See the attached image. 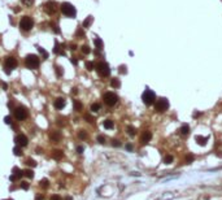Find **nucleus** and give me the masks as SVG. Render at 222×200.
I'll use <instances>...</instances> for the list:
<instances>
[{"instance_id": "nucleus-1", "label": "nucleus", "mask_w": 222, "mask_h": 200, "mask_svg": "<svg viewBox=\"0 0 222 200\" xmlns=\"http://www.w3.org/2000/svg\"><path fill=\"white\" fill-rule=\"evenodd\" d=\"M142 100H143V103L146 105H152V104H155L156 103V95L155 92H153L152 90H146L143 95H142Z\"/></svg>"}, {"instance_id": "nucleus-2", "label": "nucleus", "mask_w": 222, "mask_h": 200, "mask_svg": "<svg viewBox=\"0 0 222 200\" xmlns=\"http://www.w3.org/2000/svg\"><path fill=\"white\" fill-rule=\"evenodd\" d=\"M39 64H40V60L38 59V56H35V55L26 56V59H25L26 68H29V69H37L39 66Z\"/></svg>"}, {"instance_id": "nucleus-3", "label": "nucleus", "mask_w": 222, "mask_h": 200, "mask_svg": "<svg viewBox=\"0 0 222 200\" xmlns=\"http://www.w3.org/2000/svg\"><path fill=\"white\" fill-rule=\"evenodd\" d=\"M61 12L66 17H75V14H77V10L74 8V5H72L70 3H62L61 4Z\"/></svg>"}, {"instance_id": "nucleus-4", "label": "nucleus", "mask_w": 222, "mask_h": 200, "mask_svg": "<svg viewBox=\"0 0 222 200\" xmlns=\"http://www.w3.org/2000/svg\"><path fill=\"white\" fill-rule=\"evenodd\" d=\"M96 72L100 77H108L111 74V69H109V65L104 61H100L96 64Z\"/></svg>"}, {"instance_id": "nucleus-5", "label": "nucleus", "mask_w": 222, "mask_h": 200, "mask_svg": "<svg viewBox=\"0 0 222 200\" xmlns=\"http://www.w3.org/2000/svg\"><path fill=\"white\" fill-rule=\"evenodd\" d=\"M168 108H169V101H168L166 98H161V99L156 100V103H155V109H156V112L164 113V112L168 111Z\"/></svg>"}, {"instance_id": "nucleus-6", "label": "nucleus", "mask_w": 222, "mask_h": 200, "mask_svg": "<svg viewBox=\"0 0 222 200\" xmlns=\"http://www.w3.org/2000/svg\"><path fill=\"white\" fill-rule=\"evenodd\" d=\"M103 100L107 105H109V107H113V105H116L117 104V101H118V96L114 94V92H105L104 96H103Z\"/></svg>"}, {"instance_id": "nucleus-7", "label": "nucleus", "mask_w": 222, "mask_h": 200, "mask_svg": "<svg viewBox=\"0 0 222 200\" xmlns=\"http://www.w3.org/2000/svg\"><path fill=\"white\" fill-rule=\"evenodd\" d=\"M33 26H34V22H33V20L30 18L29 16H25V17H22V18H21L20 27L22 29V30L29 31V30H31V29H33Z\"/></svg>"}, {"instance_id": "nucleus-8", "label": "nucleus", "mask_w": 222, "mask_h": 200, "mask_svg": "<svg viewBox=\"0 0 222 200\" xmlns=\"http://www.w3.org/2000/svg\"><path fill=\"white\" fill-rule=\"evenodd\" d=\"M16 66H17V60L14 59V57L9 56V57H7V59H5V61H4V68H5V72H7V73H10V70H13Z\"/></svg>"}, {"instance_id": "nucleus-9", "label": "nucleus", "mask_w": 222, "mask_h": 200, "mask_svg": "<svg viewBox=\"0 0 222 200\" xmlns=\"http://www.w3.org/2000/svg\"><path fill=\"white\" fill-rule=\"evenodd\" d=\"M14 116L18 120V121H22V120H25L27 117V111L25 107H17L14 109Z\"/></svg>"}, {"instance_id": "nucleus-10", "label": "nucleus", "mask_w": 222, "mask_h": 200, "mask_svg": "<svg viewBox=\"0 0 222 200\" xmlns=\"http://www.w3.org/2000/svg\"><path fill=\"white\" fill-rule=\"evenodd\" d=\"M44 10H45V13H48V14H53L56 10H57V5H56L55 1H47L44 4Z\"/></svg>"}, {"instance_id": "nucleus-11", "label": "nucleus", "mask_w": 222, "mask_h": 200, "mask_svg": "<svg viewBox=\"0 0 222 200\" xmlns=\"http://www.w3.org/2000/svg\"><path fill=\"white\" fill-rule=\"evenodd\" d=\"M14 142L17 143V146H20V147H25V146H27V143H29L26 135H24V134H18V135H17L14 138Z\"/></svg>"}, {"instance_id": "nucleus-12", "label": "nucleus", "mask_w": 222, "mask_h": 200, "mask_svg": "<svg viewBox=\"0 0 222 200\" xmlns=\"http://www.w3.org/2000/svg\"><path fill=\"white\" fill-rule=\"evenodd\" d=\"M22 175H24V171L20 170L18 168H14V169H13V174L9 177V179L12 181V182H14V181H17V179H20Z\"/></svg>"}, {"instance_id": "nucleus-13", "label": "nucleus", "mask_w": 222, "mask_h": 200, "mask_svg": "<svg viewBox=\"0 0 222 200\" xmlns=\"http://www.w3.org/2000/svg\"><path fill=\"white\" fill-rule=\"evenodd\" d=\"M151 139H152V133L151 131H144L143 134L140 135V142L143 143V144H147L148 142H151Z\"/></svg>"}, {"instance_id": "nucleus-14", "label": "nucleus", "mask_w": 222, "mask_h": 200, "mask_svg": "<svg viewBox=\"0 0 222 200\" xmlns=\"http://www.w3.org/2000/svg\"><path fill=\"white\" fill-rule=\"evenodd\" d=\"M65 104H66V101H65V99H64V98H59V99H56V100H55V103H53V105H55L56 109H62V108L65 107Z\"/></svg>"}, {"instance_id": "nucleus-15", "label": "nucleus", "mask_w": 222, "mask_h": 200, "mask_svg": "<svg viewBox=\"0 0 222 200\" xmlns=\"http://www.w3.org/2000/svg\"><path fill=\"white\" fill-rule=\"evenodd\" d=\"M49 138H51V140H52V142L57 143V142H60V139H61V134L59 133V131H52V133H51V135H49Z\"/></svg>"}, {"instance_id": "nucleus-16", "label": "nucleus", "mask_w": 222, "mask_h": 200, "mask_svg": "<svg viewBox=\"0 0 222 200\" xmlns=\"http://www.w3.org/2000/svg\"><path fill=\"white\" fill-rule=\"evenodd\" d=\"M195 140L197 142V144H200V146H205V144H207L208 138H207V136H201V135H196V136H195Z\"/></svg>"}, {"instance_id": "nucleus-17", "label": "nucleus", "mask_w": 222, "mask_h": 200, "mask_svg": "<svg viewBox=\"0 0 222 200\" xmlns=\"http://www.w3.org/2000/svg\"><path fill=\"white\" fill-rule=\"evenodd\" d=\"M190 133V126L187 123H183L181 126V129H179V134H182V135H187Z\"/></svg>"}, {"instance_id": "nucleus-18", "label": "nucleus", "mask_w": 222, "mask_h": 200, "mask_svg": "<svg viewBox=\"0 0 222 200\" xmlns=\"http://www.w3.org/2000/svg\"><path fill=\"white\" fill-rule=\"evenodd\" d=\"M62 156H64V152H62L61 150H56V151L52 152V157H53L55 160H61Z\"/></svg>"}, {"instance_id": "nucleus-19", "label": "nucleus", "mask_w": 222, "mask_h": 200, "mask_svg": "<svg viewBox=\"0 0 222 200\" xmlns=\"http://www.w3.org/2000/svg\"><path fill=\"white\" fill-rule=\"evenodd\" d=\"M103 125H104V127H105V129H108V130L113 129V126H114V123H113L112 120H105V121L103 122Z\"/></svg>"}, {"instance_id": "nucleus-20", "label": "nucleus", "mask_w": 222, "mask_h": 200, "mask_svg": "<svg viewBox=\"0 0 222 200\" xmlns=\"http://www.w3.org/2000/svg\"><path fill=\"white\" fill-rule=\"evenodd\" d=\"M111 86H112L113 88H118L119 86H121V82H119L118 78H113L112 81H111Z\"/></svg>"}, {"instance_id": "nucleus-21", "label": "nucleus", "mask_w": 222, "mask_h": 200, "mask_svg": "<svg viewBox=\"0 0 222 200\" xmlns=\"http://www.w3.org/2000/svg\"><path fill=\"white\" fill-rule=\"evenodd\" d=\"M94 21V17H91V16H88L86 20H84V22H83V27H88L90 25H91V22Z\"/></svg>"}, {"instance_id": "nucleus-22", "label": "nucleus", "mask_w": 222, "mask_h": 200, "mask_svg": "<svg viewBox=\"0 0 222 200\" xmlns=\"http://www.w3.org/2000/svg\"><path fill=\"white\" fill-rule=\"evenodd\" d=\"M53 52H55V53H57V55H62V53H64V51H62V48H60V45H59L57 43H55Z\"/></svg>"}, {"instance_id": "nucleus-23", "label": "nucleus", "mask_w": 222, "mask_h": 200, "mask_svg": "<svg viewBox=\"0 0 222 200\" xmlns=\"http://www.w3.org/2000/svg\"><path fill=\"white\" fill-rule=\"evenodd\" d=\"M95 45H96V48H98V49L103 48V42H101L100 38H96V39H95Z\"/></svg>"}, {"instance_id": "nucleus-24", "label": "nucleus", "mask_w": 222, "mask_h": 200, "mask_svg": "<svg viewBox=\"0 0 222 200\" xmlns=\"http://www.w3.org/2000/svg\"><path fill=\"white\" fill-rule=\"evenodd\" d=\"M13 152H14V155L16 156H22V150H21V147L20 146H17L13 148Z\"/></svg>"}, {"instance_id": "nucleus-25", "label": "nucleus", "mask_w": 222, "mask_h": 200, "mask_svg": "<svg viewBox=\"0 0 222 200\" xmlns=\"http://www.w3.org/2000/svg\"><path fill=\"white\" fill-rule=\"evenodd\" d=\"M24 175H26L27 178H33V177H34V171H33L31 169H26V170L24 171Z\"/></svg>"}, {"instance_id": "nucleus-26", "label": "nucleus", "mask_w": 222, "mask_h": 200, "mask_svg": "<svg viewBox=\"0 0 222 200\" xmlns=\"http://www.w3.org/2000/svg\"><path fill=\"white\" fill-rule=\"evenodd\" d=\"M74 108H75V111H82V104H81V101H78V100H74Z\"/></svg>"}, {"instance_id": "nucleus-27", "label": "nucleus", "mask_w": 222, "mask_h": 200, "mask_svg": "<svg viewBox=\"0 0 222 200\" xmlns=\"http://www.w3.org/2000/svg\"><path fill=\"white\" fill-rule=\"evenodd\" d=\"M164 162L165 164H172L173 162V156L172 155H166L164 157Z\"/></svg>"}, {"instance_id": "nucleus-28", "label": "nucleus", "mask_w": 222, "mask_h": 200, "mask_svg": "<svg viewBox=\"0 0 222 200\" xmlns=\"http://www.w3.org/2000/svg\"><path fill=\"white\" fill-rule=\"evenodd\" d=\"M91 111H92V112H99V111H100V104H98V103H94V104L91 105Z\"/></svg>"}, {"instance_id": "nucleus-29", "label": "nucleus", "mask_w": 222, "mask_h": 200, "mask_svg": "<svg viewBox=\"0 0 222 200\" xmlns=\"http://www.w3.org/2000/svg\"><path fill=\"white\" fill-rule=\"evenodd\" d=\"M38 49H39V52H40V55L43 56V59H48V53H47V51H45L44 48H42V47H39Z\"/></svg>"}, {"instance_id": "nucleus-30", "label": "nucleus", "mask_w": 222, "mask_h": 200, "mask_svg": "<svg viewBox=\"0 0 222 200\" xmlns=\"http://www.w3.org/2000/svg\"><path fill=\"white\" fill-rule=\"evenodd\" d=\"M135 133H136L135 127H133V126H129V127H127V134H129V135L134 136V135H135Z\"/></svg>"}, {"instance_id": "nucleus-31", "label": "nucleus", "mask_w": 222, "mask_h": 200, "mask_svg": "<svg viewBox=\"0 0 222 200\" xmlns=\"http://www.w3.org/2000/svg\"><path fill=\"white\" fill-rule=\"evenodd\" d=\"M78 136H79V139L83 140V139L87 138V133H86L84 130H81V131H79V134H78Z\"/></svg>"}, {"instance_id": "nucleus-32", "label": "nucleus", "mask_w": 222, "mask_h": 200, "mask_svg": "<svg viewBox=\"0 0 222 200\" xmlns=\"http://www.w3.org/2000/svg\"><path fill=\"white\" fill-rule=\"evenodd\" d=\"M193 160H195V156L193 155H187L186 156V164H191Z\"/></svg>"}, {"instance_id": "nucleus-33", "label": "nucleus", "mask_w": 222, "mask_h": 200, "mask_svg": "<svg viewBox=\"0 0 222 200\" xmlns=\"http://www.w3.org/2000/svg\"><path fill=\"white\" fill-rule=\"evenodd\" d=\"M94 66H95V65H94V62H92V61H87V62H86L87 70H90V72H91V70H94Z\"/></svg>"}, {"instance_id": "nucleus-34", "label": "nucleus", "mask_w": 222, "mask_h": 200, "mask_svg": "<svg viewBox=\"0 0 222 200\" xmlns=\"http://www.w3.org/2000/svg\"><path fill=\"white\" fill-rule=\"evenodd\" d=\"M26 164L29 165V166H35V165H37V162L34 161L33 159H27V160H26Z\"/></svg>"}, {"instance_id": "nucleus-35", "label": "nucleus", "mask_w": 222, "mask_h": 200, "mask_svg": "<svg viewBox=\"0 0 222 200\" xmlns=\"http://www.w3.org/2000/svg\"><path fill=\"white\" fill-rule=\"evenodd\" d=\"M82 52H83L84 55H88V53H90V47H88V45H82Z\"/></svg>"}, {"instance_id": "nucleus-36", "label": "nucleus", "mask_w": 222, "mask_h": 200, "mask_svg": "<svg viewBox=\"0 0 222 200\" xmlns=\"http://www.w3.org/2000/svg\"><path fill=\"white\" fill-rule=\"evenodd\" d=\"M98 142L100 143V144H104V143H105V136L104 135H99L98 136Z\"/></svg>"}, {"instance_id": "nucleus-37", "label": "nucleus", "mask_w": 222, "mask_h": 200, "mask_svg": "<svg viewBox=\"0 0 222 200\" xmlns=\"http://www.w3.org/2000/svg\"><path fill=\"white\" fill-rule=\"evenodd\" d=\"M84 118H86V120H87V122H90V123H92V122H95V120H94L92 117H91V116H90V114H84Z\"/></svg>"}, {"instance_id": "nucleus-38", "label": "nucleus", "mask_w": 222, "mask_h": 200, "mask_svg": "<svg viewBox=\"0 0 222 200\" xmlns=\"http://www.w3.org/2000/svg\"><path fill=\"white\" fill-rule=\"evenodd\" d=\"M40 186L44 187V188H47L48 187V179H42L40 181Z\"/></svg>"}, {"instance_id": "nucleus-39", "label": "nucleus", "mask_w": 222, "mask_h": 200, "mask_svg": "<svg viewBox=\"0 0 222 200\" xmlns=\"http://www.w3.org/2000/svg\"><path fill=\"white\" fill-rule=\"evenodd\" d=\"M20 187H21V188H24V190H27V188H29V183H27V182H21V183H20Z\"/></svg>"}, {"instance_id": "nucleus-40", "label": "nucleus", "mask_w": 222, "mask_h": 200, "mask_svg": "<svg viewBox=\"0 0 222 200\" xmlns=\"http://www.w3.org/2000/svg\"><path fill=\"white\" fill-rule=\"evenodd\" d=\"M4 121H5V123H7V125H12V118H10L9 116L4 117Z\"/></svg>"}, {"instance_id": "nucleus-41", "label": "nucleus", "mask_w": 222, "mask_h": 200, "mask_svg": "<svg viewBox=\"0 0 222 200\" xmlns=\"http://www.w3.org/2000/svg\"><path fill=\"white\" fill-rule=\"evenodd\" d=\"M22 3H24L25 5H27V7H29V5H31L33 3H34V0H21Z\"/></svg>"}, {"instance_id": "nucleus-42", "label": "nucleus", "mask_w": 222, "mask_h": 200, "mask_svg": "<svg viewBox=\"0 0 222 200\" xmlns=\"http://www.w3.org/2000/svg\"><path fill=\"white\" fill-rule=\"evenodd\" d=\"M112 146H113V147H119V146H121V143H119V140H116V139H114V140L112 142Z\"/></svg>"}, {"instance_id": "nucleus-43", "label": "nucleus", "mask_w": 222, "mask_h": 200, "mask_svg": "<svg viewBox=\"0 0 222 200\" xmlns=\"http://www.w3.org/2000/svg\"><path fill=\"white\" fill-rule=\"evenodd\" d=\"M119 73H122V74L126 73V66H125V65H121V66H119Z\"/></svg>"}, {"instance_id": "nucleus-44", "label": "nucleus", "mask_w": 222, "mask_h": 200, "mask_svg": "<svg viewBox=\"0 0 222 200\" xmlns=\"http://www.w3.org/2000/svg\"><path fill=\"white\" fill-rule=\"evenodd\" d=\"M84 35V31L82 30V29H79V30L77 31V37H83Z\"/></svg>"}, {"instance_id": "nucleus-45", "label": "nucleus", "mask_w": 222, "mask_h": 200, "mask_svg": "<svg viewBox=\"0 0 222 200\" xmlns=\"http://www.w3.org/2000/svg\"><path fill=\"white\" fill-rule=\"evenodd\" d=\"M56 73H57V76H59V77H61V76H62V72H61V68H59V66H56Z\"/></svg>"}, {"instance_id": "nucleus-46", "label": "nucleus", "mask_w": 222, "mask_h": 200, "mask_svg": "<svg viewBox=\"0 0 222 200\" xmlns=\"http://www.w3.org/2000/svg\"><path fill=\"white\" fill-rule=\"evenodd\" d=\"M83 150H84L83 146H78V147H77V152H78V153H82V152H83Z\"/></svg>"}, {"instance_id": "nucleus-47", "label": "nucleus", "mask_w": 222, "mask_h": 200, "mask_svg": "<svg viewBox=\"0 0 222 200\" xmlns=\"http://www.w3.org/2000/svg\"><path fill=\"white\" fill-rule=\"evenodd\" d=\"M51 200H62V199H61L59 195H53L52 198H51Z\"/></svg>"}, {"instance_id": "nucleus-48", "label": "nucleus", "mask_w": 222, "mask_h": 200, "mask_svg": "<svg viewBox=\"0 0 222 200\" xmlns=\"http://www.w3.org/2000/svg\"><path fill=\"white\" fill-rule=\"evenodd\" d=\"M64 121H65V118H59V123H60V125H65Z\"/></svg>"}, {"instance_id": "nucleus-49", "label": "nucleus", "mask_w": 222, "mask_h": 200, "mask_svg": "<svg viewBox=\"0 0 222 200\" xmlns=\"http://www.w3.org/2000/svg\"><path fill=\"white\" fill-rule=\"evenodd\" d=\"M126 150L127 151H133V146L131 144H126Z\"/></svg>"}, {"instance_id": "nucleus-50", "label": "nucleus", "mask_w": 222, "mask_h": 200, "mask_svg": "<svg viewBox=\"0 0 222 200\" xmlns=\"http://www.w3.org/2000/svg\"><path fill=\"white\" fill-rule=\"evenodd\" d=\"M70 62H72V64H74V65H77V64H78V61H77L75 59H70Z\"/></svg>"}, {"instance_id": "nucleus-51", "label": "nucleus", "mask_w": 222, "mask_h": 200, "mask_svg": "<svg viewBox=\"0 0 222 200\" xmlns=\"http://www.w3.org/2000/svg\"><path fill=\"white\" fill-rule=\"evenodd\" d=\"M35 200H43V195H38Z\"/></svg>"}, {"instance_id": "nucleus-52", "label": "nucleus", "mask_w": 222, "mask_h": 200, "mask_svg": "<svg viewBox=\"0 0 222 200\" xmlns=\"http://www.w3.org/2000/svg\"><path fill=\"white\" fill-rule=\"evenodd\" d=\"M70 49H73V51H74V49H77V47H75L74 44H72V45H70Z\"/></svg>"}, {"instance_id": "nucleus-53", "label": "nucleus", "mask_w": 222, "mask_h": 200, "mask_svg": "<svg viewBox=\"0 0 222 200\" xmlns=\"http://www.w3.org/2000/svg\"><path fill=\"white\" fill-rule=\"evenodd\" d=\"M8 200H13V199H8Z\"/></svg>"}]
</instances>
